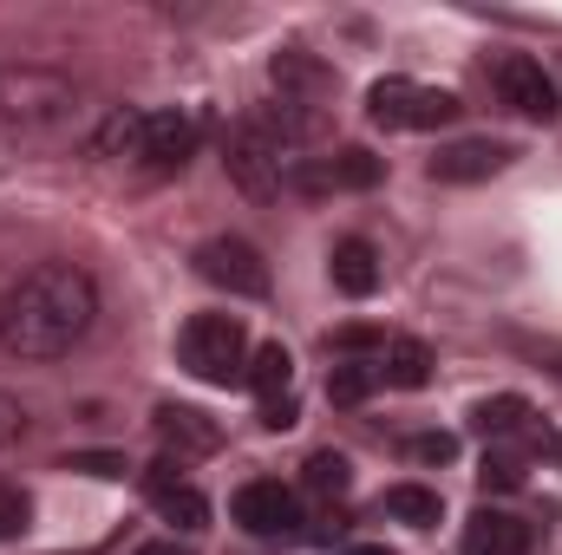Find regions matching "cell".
I'll return each instance as SVG.
<instances>
[{
  "instance_id": "1",
  "label": "cell",
  "mask_w": 562,
  "mask_h": 555,
  "mask_svg": "<svg viewBox=\"0 0 562 555\" xmlns=\"http://www.w3.org/2000/svg\"><path fill=\"white\" fill-rule=\"evenodd\" d=\"M99 327V281L79 262H40L0 294V353L7 360H66L72 347H86V333Z\"/></svg>"
},
{
  "instance_id": "2",
  "label": "cell",
  "mask_w": 562,
  "mask_h": 555,
  "mask_svg": "<svg viewBox=\"0 0 562 555\" xmlns=\"http://www.w3.org/2000/svg\"><path fill=\"white\" fill-rule=\"evenodd\" d=\"M86 118V92L72 72L59 66H33V59H13L0 66V125L13 138H59Z\"/></svg>"
},
{
  "instance_id": "3",
  "label": "cell",
  "mask_w": 562,
  "mask_h": 555,
  "mask_svg": "<svg viewBox=\"0 0 562 555\" xmlns=\"http://www.w3.org/2000/svg\"><path fill=\"white\" fill-rule=\"evenodd\" d=\"M249 327L236 314H190L183 333H177V360L183 373H196L203 386H243L249 373Z\"/></svg>"
},
{
  "instance_id": "4",
  "label": "cell",
  "mask_w": 562,
  "mask_h": 555,
  "mask_svg": "<svg viewBox=\"0 0 562 555\" xmlns=\"http://www.w3.org/2000/svg\"><path fill=\"white\" fill-rule=\"evenodd\" d=\"M380 183H386V157H373L367 144H340L327 157H294L281 190H294V196H360V190H380Z\"/></svg>"
},
{
  "instance_id": "5",
  "label": "cell",
  "mask_w": 562,
  "mask_h": 555,
  "mask_svg": "<svg viewBox=\"0 0 562 555\" xmlns=\"http://www.w3.org/2000/svg\"><path fill=\"white\" fill-rule=\"evenodd\" d=\"M458 112H464L458 92L419 86V79H373V92H367V118H373L380 132H438V125H451Z\"/></svg>"
},
{
  "instance_id": "6",
  "label": "cell",
  "mask_w": 562,
  "mask_h": 555,
  "mask_svg": "<svg viewBox=\"0 0 562 555\" xmlns=\"http://www.w3.org/2000/svg\"><path fill=\"white\" fill-rule=\"evenodd\" d=\"M223 170H229V183H236L243 196H256V203L281 196V183H288V157H281V138L262 125V112L243 118V125L223 138Z\"/></svg>"
},
{
  "instance_id": "7",
  "label": "cell",
  "mask_w": 562,
  "mask_h": 555,
  "mask_svg": "<svg viewBox=\"0 0 562 555\" xmlns=\"http://www.w3.org/2000/svg\"><path fill=\"white\" fill-rule=\"evenodd\" d=\"M196 275L210 281V287H223L229 301H269V262H262V249L256 242H243V236H210V242H196Z\"/></svg>"
},
{
  "instance_id": "8",
  "label": "cell",
  "mask_w": 562,
  "mask_h": 555,
  "mask_svg": "<svg viewBox=\"0 0 562 555\" xmlns=\"http://www.w3.org/2000/svg\"><path fill=\"white\" fill-rule=\"evenodd\" d=\"M491 86H497V99H504L517 118L550 125V118L562 112L557 79H550V72H543V59H530V53H504V59H491Z\"/></svg>"
},
{
  "instance_id": "9",
  "label": "cell",
  "mask_w": 562,
  "mask_h": 555,
  "mask_svg": "<svg viewBox=\"0 0 562 555\" xmlns=\"http://www.w3.org/2000/svg\"><path fill=\"white\" fill-rule=\"evenodd\" d=\"M229 517H236L243 536L276 543V536H294V530H301V497H294L281 477H256V484H243V490L229 497Z\"/></svg>"
},
{
  "instance_id": "10",
  "label": "cell",
  "mask_w": 562,
  "mask_h": 555,
  "mask_svg": "<svg viewBox=\"0 0 562 555\" xmlns=\"http://www.w3.org/2000/svg\"><path fill=\"white\" fill-rule=\"evenodd\" d=\"M144 497H150V510H157L177 536L210 530V497L183 477V464H177V457H157V464L144 471Z\"/></svg>"
},
{
  "instance_id": "11",
  "label": "cell",
  "mask_w": 562,
  "mask_h": 555,
  "mask_svg": "<svg viewBox=\"0 0 562 555\" xmlns=\"http://www.w3.org/2000/svg\"><path fill=\"white\" fill-rule=\"evenodd\" d=\"M203 144V118L196 112H144V138H138V163L150 170H183Z\"/></svg>"
},
{
  "instance_id": "12",
  "label": "cell",
  "mask_w": 562,
  "mask_h": 555,
  "mask_svg": "<svg viewBox=\"0 0 562 555\" xmlns=\"http://www.w3.org/2000/svg\"><path fill=\"white\" fill-rule=\"evenodd\" d=\"M269 79H276V99H294V105H321V112H327V99L340 92V72H334L327 59L301 53V46H281L276 59H269Z\"/></svg>"
},
{
  "instance_id": "13",
  "label": "cell",
  "mask_w": 562,
  "mask_h": 555,
  "mask_svg": "<svg viewBox=\"0 0 562 555\" xmlns=\"http://www.w3.org/2000/svg\"><path fill=\"white\" fill-rule=\"evenodd\" d=\"M517 144L504 138H458V144H438L431 150V183H484L497 170H510Z\"/></svg>"
},
{
  "instance_id": "14",
  "label": "cell",
  "mask_w": 562,
  "mask_h": 555,
  "mask_svg": "<svg viewBox=\"0 0 562 555\" xmlns=\"http://www.w3.org/2000/svg\"><path fill=\"white\" fill-rule=\"evenodd\" d=\"M150 431H157V444H164V457H216L223 451V424L210 412H196V406H157L150 412Z\"/></svg>"
},
{
  "instance_id": "15",
  "label": "cell",
  "mask_w": 562,
  "mask_h": 555,
  "mask_svg": "<svg viewBox=\"0 0 562 555\" xmlns=\"http://www.w3.org/2000/svg\"><path fill=\"white\" fill-rule=\"evenodd\" d=\"M327 275H334V287H340L347 301H373L380 281H386V269H380V249H373L367 236H340L334 256H327Z\"/></svg>"
},
{
  "instance_id": "16",
  "label": "cell",
  "mask_w": 562,
  "mask_h": 555,
  "mask_svg": "<svg viewBox=\"0 0 562 555\" xmlns=\"http://www.w3.org/2000/svg\"><path fill=\"white\" fill-rule=\"evenodd\" d=\"M537 550V530L510 510H477L464 523V555H530Z\"/></svg>"
},
{
  "instance_id": "17",
  "label": "cell",
  "mask_w": 562,
  "mask_h": 555,
  "mask_svg": "<svg viewBox=\"0 0 562 555\" xmlns=\"http://www.w3.org/2000/svg\"><path fill=\"white\" fill-rule=\"evenodd\" d=\"M243 386H249L262 406L288 399V386H294V353H288L281 340H262V347L249 353V373H243Z\"/></svg>"
},
{
  "instance_id": "18",
  "label": "cell",
  "mask_w": 562,
  "mask_h": 555,
  "mask_svg": "<svg viewBox=\"0 0 562 555\" xmlns=\"http://www.w3.org/2000/svg\"><path fill=\"white\" fill-rule=\"evenodd\" d=\"M530 399L524 393H497V399H477L471 406V431L477 438H491V444H504V438H524L530 431Z\"/></svg>"
},
{
  "instance_id": "19",
  "label": "cell",
  "mask_w": 562,
  "mask_h": 555,
  "mask_svg": "<svg viewBox=\"0 0 562 555\" xmlns=\"http://www.w3.org/2000/svg\"><path fill=\"white\" fill-rule=\"evenodd\" d=\"M380 517H393V523H406V530H438L445 497H438L431 484H393V490L380 497Z\"/></svg>"
},
{
  "instance_id": "20",
  "label": "cell",
  "mask_w": 562,
  "mask_h": 555,
  "mask_svg": "<svg viewBox=\"0 0 562 555\" xmlns=\"http://www.w3.org/2000/svg\"><path fill=\"white\" fill-rule=\"evenodd\" d=\"M380 380L400 386V393H419L425 380H431V353H425L419 340H386V353H380Z\"/></svg>"
},
{
  "instance_id": "21",
  "label": "cell",
  "mask_w": 562,
  "mask_h": 555,
  "mask_svg": "<svg viewBox=\"0 0 562 555\" xmlns=\"http://www.w3.org/2000/svg\"><path fill=\"white\" fill-rule=\"evenodd\" d=\"M380 386H386V380H380V360H340V366L327 373V399H334V406H367Z\"/></svg>"
},
{
  "instance_id": "22",
  "label": "cell",
  "mask_w": 562,
  "mask_h": 555,
  "mask_svg": "<svg viewBox=\"0 0 562 555\" xmlns=\"http://www.w3.org/2000/svg\"><path fill=\"white\" fill-rule=\"evenodd\" d=\"M301 484H307V497H321V503H340V497L353 490V464H347L340 451H314V457L301 464Z\"/></svg>"
},
{
  "instance_id": "23",
  "label": "cell",
  "mask_w": 562,
  "mask_h": 555,
  "mask_svg": "<svg viewBox=\"0 0 562 555\" xmlns=\"http://www.w3.org/2000/svg\"><path fill=\"white\" fill-rule=\"evenodd\" d=\"M138 138H144V112H112L92 138V157H138Z\"/></svg>"
},
{
  "instance_id": "24",
  "label": "cell",
  "mask_w": 562,
  "mask_h": 555,
  "mask_svg": "<svg viewBox=\"0 0 562 555\" xmlns=\"http://www.w3.org/2000/svg\"><path fill=\"white\" fill-rule=\"evenodd\" d=\"M327 353H340V360H380V353H386V327H367V320L334 327V333H327Z\"/></svg>"
},
{
  "instance_id": "25",
  "label": "cell",
  "mask_w": 562,
  "mask_h": 555,
  "mask_svg": "<svg viewBox=\"0 0 562 555\" xmlns=\"http://www.w3.org/2000/svg\"><path fill=\"white\" fill-rule=\"evenodd\" d=\"M477 484H484V490H524V457H517V451H484Z\"/></svg>"
},
{
  "instance_id": "26",
  "label": "cell",
  "mask_w": 562,
  "mask_h": 555,
  "mask_svg": "<svg viewBox=\"0 0 562 555\" xmlns=\"http://www.w3.org/2000/svg\"><path fill=\"white\" fill-rule=\"evenodd\" d=\"M26 517H33V497L0 477V543H20L26 536Z\"/></svg>"
},
{
  "instance_id": "27",
  "label": "cell",
  "mask_w": 562,
  "mask_h": 555,
  "mask_svg": "<svg viewBox=\"0 0 562 555\" xmlns=\"http://www.w3.org/2000/svg\"><path fill=\"white\" fill-rule=\"evenodd\" d=\"M400 451H406L413 464H451V457H458V438H451V431H413Z\"/></svg>"
},
{
  "instance_id": "28",
  "label": "cell",
  "mask_w": 562,
  "mask_h": 555,
  "mask_svg": "<svg viewBox=\"0 0 562 555\" xmlns=\"http://www.w3.org/2000/svg\"><path fill=\"white\" fill-rule=\"evenodd\" d=\"M66 471H86V477H125V457H119V451H79V457H66Z\"/></svg>"
},
{
  "instance_id": "29",
  "label": "cell",
  "mask_w": 562,
  "mask_h": 555,
  "mask_svg": "<svg viewBox=\"0 0 562 555\" xmlns=\"http://www.w3.org/2000/svg\"><path fill=\"white\" fill-rule=\"evenodd\" d=\"M20 438H26V406H20L13 393H0V451L20 444Z\"/></svg>"
},
{
  "instance_id": "30",
  "label": "cell",
  "mask_w": 562,
  "mask_h": 555,
  "mask_svg": "<svg viewBox=\"0 0 562 555\" xmlns=\"http://www.w3.org/2000/svg\"><path fill=\"white\" fill-rule=\"evenodd\" d=\"M294 393H288V399H276V406H262V424H269V431H288V424H294Z\"/></svg>"
},
{
  "instance_id": "31",
  "label": "cell",
  "mask_w": 562,
  "mask_h": 555,
  "mask_svg": "<svg viewBox=\"0 0 562 555\" xmlns=\"http://www.w3.org/2000/svg\"><path fill=\"white\" fill-rule=\"evenodd\" d=\"M517 347H524V353H537L550 373H562V347H557V340H517Z\"/></svg>"
},
{
  "instance_id": "32",
  "label": "cell",
  "mask_w": 562,
  "mask_h": 555,
  "mask_svg": "<svg viewBox=\"0 0 562 555\" xmlns=\"http://www.w3.org/2000/svg\"><path fill=\"white\" fill-rule=\"evenodd\" d=\"M138 555H190V550H183V543H177V536H157V543H144Z\"/></svg>"
},
{
  "instance_id": "33",
  "label": "cell",
  "mask_w": 562,
  "mask_h": 555,
  "mask_svg": "<svg viewBox=\"0 0 562 555\" xmlns=\"http://www.w3.org/2000/svg\"><path fill=\"white\" fill-rule=\"evenodd\" d=\"M347 555H393V550H380V543H353Z\"/></svg>"
}]
</instances>
